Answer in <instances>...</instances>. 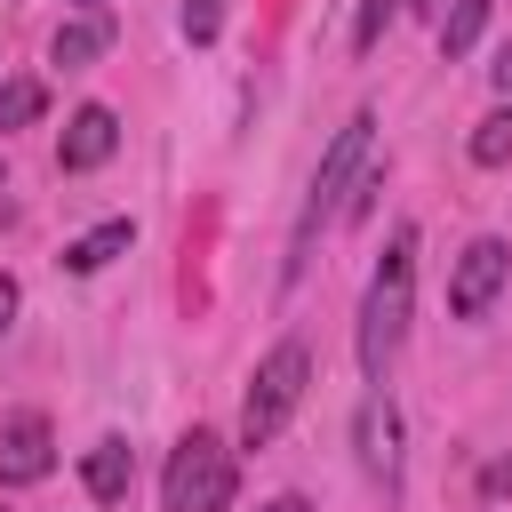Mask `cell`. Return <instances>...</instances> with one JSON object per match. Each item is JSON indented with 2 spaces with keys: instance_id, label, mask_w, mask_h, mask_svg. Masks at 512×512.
Masks as SVG:
<instances>
[{
  "instance_id": "6da1fadb",
  "label": "cell",
  "mask_w": 512,
  "mask_h": 512,
  "mask_svg": "<svg viewBox=\"0 0 512 512\" xmlns=\"http://www.w3.org/2000/svg\"><path fill=\"white\" fill-rule=\"evenodd\" d=\"M408 312H416V232L400 224L384 240V264L368 272V296H360V376L384 384L400 336H408Z\"/></svg>"
},
{
  "instance_id": "7a4b0ae2",
  "label": "cell",
  "mask_w": 512,
  "mask_h": 512,
  "mask_svg": "<svg viewBox=\"0 0 512 512\" xmlns=\"http://www.w3.org/2000/svg\"><path fill=\"white\" fill-rule=\"evenodd\" d=\"M304 384H312V352L296 336L272 344L256 360V376H248V400H240V448H272L288 432V416L304 408Z\"/></svg>"
},
{
  "instance_id": "3957f363",
  "label": "cell",
  "mask_w": 512,
  "mask_h": 512,
  "mask_svg": "<svg viewBox=\"0 0 512 512\" xmlns=\"http://www.w3.org/2000/svg\"><path fill=\"white\" fill-rule=\"evenodd\" d=\"M232 488H240V472H232V448L216 440V432H184L176 440V456H168V472H160V512H224L232 504Z\"/></svg>"
},
{
  "instance_id": "277c9868",
  "label": "cell",
  "mask_w": 512,
  "mask_h": 512,
  "mask_svg": "<svg viewBox=\"0 0 512 512\" xmlns=\"http://www.w3.org/2000/svg\"><path fill=\"white\" fill-rule=\"evenodd\" d=\"M368 136H376V112H352V120L336 128V144L320 152V176H312V200H304V240H312V224H320V216H336V208H344V192L368 176Z\"/></svg>"
},
{
  "instance_id": "5b68a950",
  "label": "cell",
  "mask_w": 512,
  "mask_h": 512,
  "mask_svg": "<svg viewBox=\"0 0 512 512\" xmlns=\"http://www.w3.org/2000/svg\"><path fill=\"white\" fill-rule=\"evenodd\" d=\"M504 280H512V248H504L496 232H480V240L456 256V272H448V312H456V320H480V312L504 296Z\"/></svg>"
},
{
  "instance_id": "8992f818",
  "label": "cell",
  "mask_w": 512,
  "mask_h": 512,
  "mask_svg": "<svg viewBox=\"0 0 512 512\" xmlns=\"http://www.w3.org/2000/svg\"><path fill=\"white\" fill-rule=\"evenodd\" d=\"M56 472V424L40 408H8L0 416V488H32Z\"/></svg>"
},
{
  "instance_id": "52a82bcc",
  "label": "cell",
  "mask_w": 512,
  "mask_h": 512,
  "mask_svg": "<svg viewBox=\"0 0 512 512\" xmlns=\"http://www.w3.org/2000/svg\"><path fill=\"white\" fill-rule=\"evenodd\" d=\"M112 152H120V120H112V104H80V112L64 120V136H56V168H64V176L104 168Z\"/></svg>"
},
{
  "instance_id": "ba28073f",
  "label": "cell",
  "mask_w": 512,
  "mask_h": 512,
  "mask_svg": "<svg viewBox=\"0 0 512 512\" xmlns=\"http://www.w3.org/2000/svg\"><path fill=\"white\" fill-rule=\"evenodd\" d=\"M352 440H360V472H368V480H384V488H400V408H392L384 392H368V400H360Z\"/></svg>"
},
{
  "instance_id": "9c48e42d",
  "label": "cell",
  "mask_w": 512,
  "mask_h": 512,
  "mask_svg": "<svg viewBox=\"0 0 512 512\" xmlns=\"http://www.w3.org/2000/svg\"><path fill=\"white\" fill-rule=\"evenodd\" d=\"M112 48V16L104 8H88V16H72V24H56V40H48V64H64V72H80V64H96Z\"/></svg>"
},
{
  "instance_id": "30bf717a",
  "label": "cell",
  "mask_w": 512,
  "mask_h": 512,
  "mask_svg": "<svg viewBox=\"0 0 512 512\" xmlns=\"http://www.w3.org/2000/svg\"><path fill=\"white\" fill-rule=\"evenodd\" d=\"M80 480H88V496H96V504H120V496H128V480H136V456H128V440H120V432H104V440L88 448Z\"/></svg>"
},
{
  "instance_id": "8fae6325",
  "label": "cell",
  "mask_w": 512,
  "mask_h": 512,
  "mask_svg": "<svg viewBox=\"0 0 512 512\" xmlns=\"http://www.w3.org/2000/svg\"><path fill=\"white\" fill-rule=\"evenodd\" d=\"M128 248H136V224H128V216H112V224H96V232H80V240L64 248V272H80V280H88V272H104V264H112V256H128Z\"/></svg>"
},
{
  "instance_id": "7c38bea8",
  "label": "cell",
  "mask_w": 512,
  "mask_h": 512,
  "mask_svg": "<svg viewBox=\"0 0 512 512\" xmlns=\"http://www.w3.org/2000/svg\"><path fill=\"white\" fill-rule=\"evenodd\" d=\"M496 0H440V56H472V40L488 32Z\"/></svg>"
},
{
  "instance_id": "4fadbf2b",
  "label": "cell",
  "mask_w": 512,
  "mask_h": 512,
  "mask_svg": "<svg viewBox=\"0 0 512 512\" xmlns=\"http://www.w3.org/2000/svg\"><path fill=\"white\" fill-rule=\"evenodd\" d=\"M40 112H48V88L40 80H0V136L8 128H32Z\"/></svg>"
},
{
  "instance_id": "5bb4252c",
  "label": "cell",
  "mask_w": 512,
  "mask_h": 512,
  "mask_svg": "<svg viewBox=\"0 0 512 512\" xmlns=\"http://www.w3.org/2000/svg\"><path fill=\"white\" fill-rule=\"evenodd\" d=\"M472 160H480V168H504V160H512V96L472 128Z\"/></svg>"
},
{
  "instance_id": "9a60e30c",
  "label": "cell",
  "mask_w": 512,
  "mask_h": 512,
  "mask_svg": "<svg viewBox=\"0 0 512 512\" xmlns=\"http://www.w3.org/2000/svg\"><path fill=\"white\" fill-rule=\"evenodd\" d=\"M408 0H360V16H352V56H368L384 32H392V16H400Z\"/></svg>"
},
{
  "instance_id": "2e32d148",
  "label": "cell",
  "mask_w": 512,
  "mask_h": 512,
  "mask_svg": "<svg viewBox=\"0 0 512 512\" xmlns=\"http://www.w3.org/2000/svg\"><path fill=\"white\" fill-rule=\"evenodd\" d=\"M216 32H224V0H184V40L208 48Z\"/></svg>"
},
{
  "instance_id": "e0dca14e",
  "label": "cell",
  "mask_w": 512,
  "mask_h": 512,
  "mask_svg": "<svg viewBox=\"0 0 512 512\" xmlns=\"http://www.w3.org/2000/svg\"><path fill=\"white\" fill-rule=\"evenodd\" d=\"M488 80H496V96H512V40H496V64H488Z\"/></svg>"
},
{
  "instance_id": "ac0fdd59",
  "label": "cell",
  "mask_w": 512,
  "mask_h": 512,
  "mask_svg": "<svg viewBox=\"0 0 512 512\" xmlns=\"http://www.w3.org/2000/svg\"><path fill=\"white\" fill-rule=\"evenodd\" d=\"M480 488H488V496H504V488H512V456H496V464L480 472Z\"/></svg>"
},
{
  "instance_id": "d6986e66",
  "label": "cell",
  "mask_w": 512,
  "mask_h": 512,
  "mask_svg": "<svg viewBox=\"0 0 512 512\" xmlns=\"http://www.w3.org/2000/svg\"><path fill=\"white\" fill-rule=\"evenodd\" d=\"M8 320H16V272H0V336H8Z\"/></svg>"
},
{
  "instance_id": "ffe728a7",
  "label": "cell",
  "mask_w": 512,
  "mask_h": 512,
  "mask_svg": "<svg viewBox=\"0 0 512 512\" xmlns=\"http://www.w3.org/2000/svg\"><path fill=\"white\" fill-rule=\"evenodd\" d=\"M264 512H312V504H304V496H280V504H264Z\"/></svg>"
},
{
  "instance_id": "44dd1931",
  "label": "cell",
  "mask_w": 512,
  "mask_h": 512,
  "mask_svg": "<svg viewBox=\"0 0 512 512\" xmlns=\"http://www.w3.org/2000/svg\"><path fill=\"white\" fill-rule=\"evenodd\" d=\"M408 8H424V16H440V0H408Z\"/></svg>"
},
{
  "instance_id": "7402d4cb",
  "label": "cell",
  "mask_w": 512,
  "mask_h": 512,
  "mask_svg": "<svg viewBox=\"0 0 512 512\" xmlns=\"http://www.w3.org/2000/svg\"><path fill=\"white\" fill-rule=\"evenodd\" d=\"M80 8H104V0H80Z\"/></svg>"
},
{
  "instance_id": "603a6c76",
  "label": "cell",
  "mask_w": 512,
  "mask_h": 512,
  "mask_svg": "<svg viewBox=\"0 0 512 512\" xmlns=\"http://www.w3.org/2000/svg\"><path fill=\"white\" fill-rule=\"evenodd\" d=\"M0 512H8V504H0Z\"/></svg>"
}]
</instances>
